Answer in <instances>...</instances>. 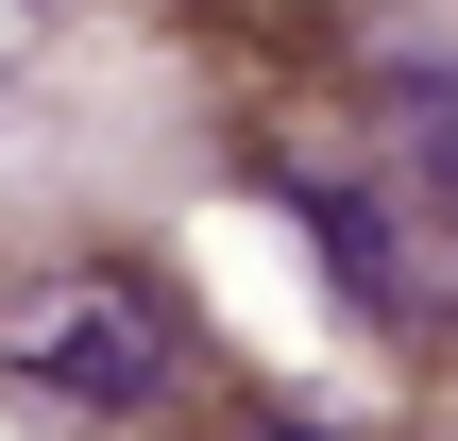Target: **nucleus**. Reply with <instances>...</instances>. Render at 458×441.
I'll return each instance as SVG.
<instances>
[{"label": "nucleus", "mask_w": 458, "mask_h": 441, "mask_svg": "<svg viewBox=\"0 0 458 441\" xmlns=\"http://www.w3.org/2000/svg\"><path fill=\"white\" fill-rule=\"evenodd\" d=\"M391 119H408L391 187H408V221H425V272L458 289V34H391Z\"/></svg>", "instance_id": "f03ea898"}, {"label": "nucleus", "mask_w": 458, "mask_h": 441, "mask_svg": "<svg viewBox=\"0 0 458 441\" xmlns=\"http://www.w3.org/2000/svg\"><path fill=\"white\" fill-rule=\"evenodd\" d=\"M0 374H17L34 408H68V425H153V408L187 391V323H170L153 272L68 255V272H17V289H0Z\"/></svg>", "instance_id": "f257e3e1"}]
</instances>
